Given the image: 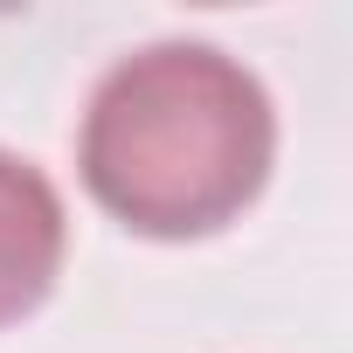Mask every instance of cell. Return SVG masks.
Wrapping results in <instances>:
<instances>
[{
  "mask_svg": "<svg viewBox=\"0 0 353 353\" xmlns=\"http://www.w3.org/2000/svg\"><path fill=\"white\" fill-rule=\"evenodd\" d=\"M277 118L263 83L215 42L125 56L83 111V181L139 236H208L270 181Z\"/></svg>",
  "mask_w": 353,
  "mask_h": 353,
  "instance_id": "cell-1",
  "label": "cell"
},
{
  "mask_svg": "<svg viewBox=\"0 0 353 353\" xmlns=\"http://www.w3.org/2000/svg\"><path fill=\"white\" fill-rule=\"evenodd\" d=\"M63 194L21 152H0V325L28 319L63 270Z\"/></svg>",
  "mask_w": 353,
  "mask_h": 353,
  "instance_id": "cell-2",
  "label": "cell"
}]
</instances>
